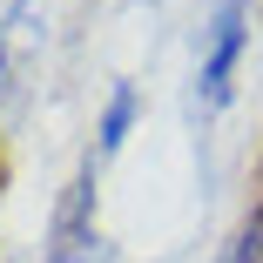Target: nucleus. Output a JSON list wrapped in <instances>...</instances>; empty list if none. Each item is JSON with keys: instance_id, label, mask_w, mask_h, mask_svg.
I'll return each mask as SVG.
<instances>
[{"instance_id": "nucleus-3", "label": "nucleus", "mask_w": 263, "mask_h": 263, "mask_svg": "<svg viewBox=\"0 0 263 263\" xmlns=\"http://www.w3.org/2000/svg\"><path fill=\"white\" fill-rule=\"evenodd\" d=\"M135 108H142V101H135V88L122 81V88L108 95V108H101V128H95V148H101V155H115V148L128 142V128H135Z\"/></svg>"}, {"instance_id": "nucleus-1", "label": "nucleus", "mask_w": 263, "mask_h": 263, "mask_svg": "<svg viewBox=\"0 0 263 263\" xmlns=\"http://www.w3.org/2000/svg\"><path fill=\"white\" fill-rule=\"evenodd\" d=\"M250 47V0H216V14L202 27V74H196V101L223 108L236 88V61Z\"/></svg>"}, {"instance_id": "nucleus-2", "label": "nucleus", "mask_w": 263, "mask_h": 263, "mask_svg": "<svg viewBox=\"0 0 263 263\" xmlns=\"http://www.w3.org/2000/svg\"><path fill=\"white\" fill-rule=\"evenodd\" d=\"M88 243H95V162L68 182L61 196V216H54V256L47 263H88Z\"/></svg>"}, {"instance_id": "nucleus-4", "label": "nucleus", "mask_w": 263, "mask_h": 263, "mask_svg": "<svg viewBox=\"0 0 263 263\" xmlns=\"http://www.w3.org/2000/svg\"><path fill=\"white\" fill-rule=\"evenodd\" d=\"M230 263H263V202L250 209V223H243V236H236Z\"/></svg>"}]
</instances>
